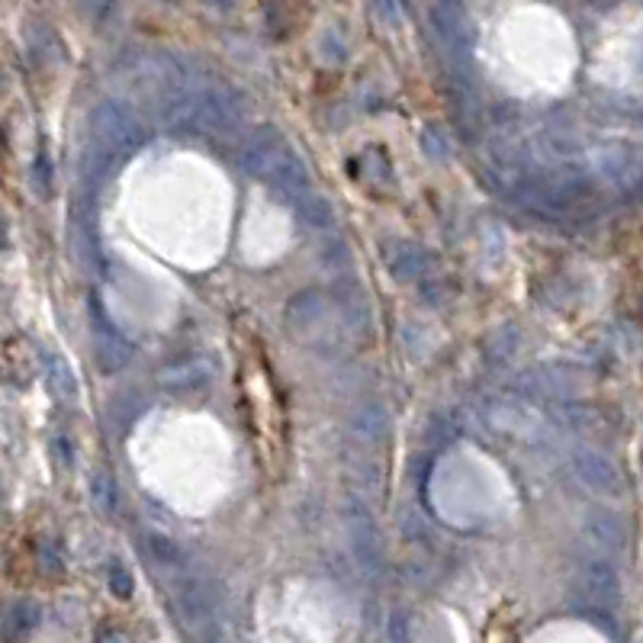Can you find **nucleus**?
Wrapping results in <instances>:
<instances>
[{"instance_id": "obj_3", "label": "nucleus", "mask_w": 643, "mask_h": 643, "mask_svg": "<svg viewBox=\"0 0 643 643\" xmlns=\"http://www.w3.org/2000/svg\"><path fill=\"white\" fill-rule=\"evenodd\" d=\"M268 184L274 187L280 196L293 200V203H303L309 193H312V175H309V165L303 162V155L283 149L280 158L274 162V168L268 171L265 178Z\"/></svg>"}, {"instance_id": "obj_13", "label": "nucleus", "mask_w": 643, "mask_h": 643, "mask_svg": "<svg viewBox=\"0 0 643 643\" xmlns=\"http://www.w3.org/2000/svg\"><path fill=\"white\" fill-rule=\"evenodd\" d=\"M299 206V213H303V219L309 222V226H316V229H329L332 222H335V209H332V203L325 200V196H319V193H309L303 203H296Z\"/></svg>"}, {"instance_id": "obj_2", "label": "nucleus", "mask_w": 643, "mask_h": 643, "mask_svg": "<svg viewBox=\"0 0 643 643\" xmlns=\"http://www.w3.org/2000/svg\"><path fill=\"white\" fill-rule=\"evenodd\" d=\"M213 380H216V368L206 358H184V361L162 368L158 373V386L175 396H196V393L209 389Z\"/></svg>"}, {"instance_id": "obj_17", "label": "nucleus", "mask_w": 643, "mask_h": 643, "mask_svg": "<svg viewBox=\"0 0 643 643\" xmlns=\"http://www.w3.org/2000/svg\"><path fill=\"white\" fill-rule=\"evenodd\" d=\"M399 531H402L406 538H412V541H419V538L428 535L422 515H415V512H399Z\"/></svg>"}, {"instance_id": "obj_4", "label": "nucleus", "mask_w": 643, "mask_h": 643, "mask_svg": "<svg viewBox=\"0 0 643 643\" xmlns=\"http://www.w3.org/2000/svg\"><path fill=\"white\" fill-rule=\"evenodd\" d=\"M283 149H286V145L280 142V136H277L274 129H261V132H255V136L245 142V149L239 152V168H242L245 175H252V178H268V171L274 168V162L280 158Z\"/></svg>"}, {"instance_id": "obj_16", "label": "nucleus", "mask_w": 643, "mask_h": 643, "mask_svg": "<svg viewBox=\"0 0 643 643\" xmlns=\"http://www.w3.org/2000/svg\"><path fill=\"white\" fill-rule=\"evenodd\" d=\"M451 435H454V422H451V419H445V415H432V419H428L425 438H428L432 445H441V441H448Z\"/></svg>"}, {"instance_id": "obj_5", "label": "nucleus", "mask_w": 643, "mask_h": 643, "mask_svg": "<svg viewBox=\"0 0 643 643\" xmlns=\"http://www.w3.org/2000/svg\"><path fill=\"white\" fill-rule=\"evenodd\" d=\"M97 132L100 139L110 145V152H126L132 145H139V126L129 113H123L119 106H100L97 110Z\"/></svg>"}, {"instance_id": "obj_18", "label": "nucleus", "mask_w": 643, "mask_h": 643, "mask_svg": "<svg viewBox=\"0 0 643 643\" xmlns=\"http://www.w3.org/2000/svg\"><path fill=\"white\" fill-rule=\"evenodd\" d=\"M422 152L428 155V162H445L448 158V145L441 142V136L435 129L422 136Z\"/></svg>"}, {"instance_id": "obj_14", "label": "nucleus", "mask_w": 643, "mask_h": 643, "mask_svg": "<svg viewBox=\"0 0 643 643\" xmlns=\"http://www.w3.org/2000/svg\"><path fill=\"white\" fill-rule=\"evenodd\" d=\"M110 592L116 599H129L136 592V582H132V573L123 566V563H113L110 566Z\"/></svg>"}, {"instance_id": "obj_9", "label": "nucleus", "mask_w": 643, "mask_h": 643, "mask_svg": "<svg viewBox=\"0 0 643 643\" xmlns=\"http://www.w3.org/2000/svg\"><path fill=\"white\" fill-rule=\"evenodd\" d=\"M178 612H181L187 628L206 631L209 621H213V599H209V592H206L200 582L190 579V582H184V586L178 589Z\"/></svg>"}, {"instance_id": "obj_1", "label": "nucleus", "mask_w": 643, "mask_h": 643, "mask_svg": "<svg viewBox=\"0 0 643 643\" xmlns=\"http://www.w3.org/2000/svg\"><path fill=\"white\" fill-rule=\"evenodd\" d=\"M345 528L351 538V553L361 563V569L370 576H380L386 569V553H383V538L373 522V512L361 499L345 502Z\"/></svg>"}, {"instance_id": "obj_11", "label": "nucleus", "mask_w": 643, "mask_h": 643, "mask_svg": "<svg viewBox=\"0 0 643 643\" xmlns=\"http://www.w3.org/2000/svg\"><path fill=\"white\" fill-rule=\"evenodd\" d=\"M91 502L100 515H106V518H113V515H116V509H119V486H116L113 473H106V470H93Z\"/></svg>"}, {"instance_id": "obj_12", "label": "nucleus", "mask_w": 643, "mask_h": 643, "mask_svg": "<svg viewBox=\"0 0 643 643\" xmlns=\"http://www.w3.org/2000/svg\"><path fill=\"white\" fill-rule=\"evenodd\" d=\"M322 312H325V299H322L319 293H303V296H296L293 306H290V325L303 332V329L316 325V322L322 319Z\"/></svg>"}, {"instance_id": "obj_15", "label": "nucleus", "mask_w": 643, "mask_h": 643, "mask_svg": "<svg viewBox=\"0 0 643 643\" xmlns=\"http://www.w3.org/2000/svg\"><path fill=\"white\" fill-rule=\"evenodd\" d=\"M389 641L412 643V618H409V612L396 608V612L389 615Z\"/></svg>"}, {"instance_id": "obj_8", "label": "nucleus", "mask_w": 643, "mask_h": 643, "mask_svg": "<svg viewBox=\"0 0 643 643\" xmlns=\"http://www.w3.org/2000/svg\"><path fill=\"white\" fill-rule=\"evenodd\" d=\"M351 438L355 441H361V445H380V441H386L389 438V412H386V406L383 402H376V399H370L364 402L355 415H351Z\"/></svg>"}, {"instance_id": "obj_6", "label": "nucleus", "mask_w": 643, "mask_h": 643, "mask_svg": "<svg viewBox=\"0 0 643 643\" xmlns=\"http://www.w3.org/2000/svg\"><path fill=\"white\" fill-rule=\"evenodd\" d=\"M383 261H386V271L399 283H412L415 277L425 271V252L415 242H409V239L386 242L383 245Z\"/></svg>"}, {"instance_id": "obj_7", "label": "nucleus", "mask_w": 643, "mask_h": 643, "mask_svg": "<svg viewBox=\"0 0 643 643\" xmlns=\"http://www.w3.org/2000/svg\"><path fill=\"white\" fill-rule=\"evenodd\" d=\"M97 364L103 368V373H116L132 361V345L110 325V322H97V345H93Z\"/></svg>"}, {"instance_id": "obj_10", "label": "nucleus", "mask_w": 643, "mask_h": 643, "mask_svg": "<svg viewBox=\"0 0 643 643\" xmlns=\"http://www.w3.org/2000/svg\"><path fill=\"white\" fill-rule=\"evenodd\" d=\"M142 553H149V560H152L155 566H165V569H181V566H184V553H181V548H178L171 538L155 535V531L142 535Z\"/></svg>"}, {"instance_id": "obj_19", "label": "nucleus", "mask_w": 643, "mask_h": 643, "mask_svg": "<svg viewBox=\"0 0 643 643\" xmlns=\"http://www.w3.org/2000/svg\"><path fill=\"white\" fill-rule=\"evenodd\" d=\"M97 643H126V641H123L119 634H100V638H97Z\"/></svg>"}]
</instances>
